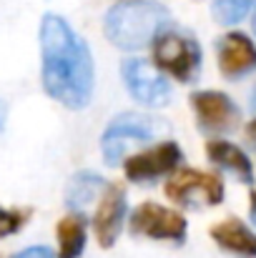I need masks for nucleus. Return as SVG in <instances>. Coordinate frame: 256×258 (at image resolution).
<instances>
[{
  "label": "nucleus",
  "mask_w": 256,
  "mask_h": 258,
  "mask_svg": "<svg viewBox=\"0 0 256 258\" xmlns=\"http://www.w3.org/2000/svg\"><path fill=\"white\" fill-rule=\"evenodd\" d=\"M151 45H153L156 71L169 73L173 81L186 83V86L198 81L201 66H203V53H201V45L191 30L169 23L156 35V40Z\"/></svg>",
  "instance_id": "7ed1b4c3"
},
{
  "label": "nucleus",
  "mask_w": 256,
  "mask_h": 258,
  "mask_svg": "<svg viewBox=\"0 0 256 258\" xmlns=\"http://www.w3.org/2000/svg\"><path fill=\"white\" fill-rule=\"evenodd\" d=\"M254 33H256V13H254Z\"/></svg>",
  "instance_id": "5701e85b"
},
{
  "label": "nucleus",
  "mask_w": 256,
  "mask_h": 258,
  "mask_svg": "<svg viewBox=\"0 0 256 258\" xmlns=\"http://www.w3.org/2000/svg\"><path fill=\"white\" fill-rule=\"evenodd\" d=\"M246 138L251 141V146L256 148V118L251 120V123H249V125H246Z\"/></svg>",
  "instance_id": "aec40b11"
},
{
  "label": "nucleus",
  "mask_w": 256,
  "mask_h": 258,
  "mask_svg": "<svg viewBox=\"0 0 256 258\" xmlns=\"http://www.w3.org/2000/svg\"><path fill=\"white\" fill-rule=\"evenodd\" d=\"M13 258H56V253L50 248H45V246H30V248L15 253Z\"/></svg>",
  "instance_id": "a211bd4d"
},
{
  "label": "nucleus",
  "mask_w": 256,
  "mask_h": 258,
  "mask_svg": "<svg viewBox=\"0 0 256 258\" xmlns=\"http://www.w3.org/2000/svg\"><path fill=\"white\" fill-rule=\"evenodd\" d=\"M249 218H251V223L256 226V188L251 190V196H249Z\"/></svg>",
  "instance_id": "6ab92c4d"
},
{
  "label": "nucleus",
  "mask_w": 256,
  "mask_h": 258,
  "mask_svg": "<svg viewBox=\"0 0 256 258\" xmlns=\"http://www.w3.org/2000/svg\"><path fill=\"white\" fill-rule=\"evenodd\" d=\"M169 123L156 118V115H148V113H121L116 115L103 136H100V153H103V161L108 166H118L123 161V156L128 153L131 146H138V143H151V141H159L169 133Z\"/></svg>",
  "instance_id": "20e7f679"
},
{
  "label": "nucleus",
  "mask_w": 256,
  "mask_h": 258,
  "mask_svg": "<svg viewBox=\"0 0 256 258\" xmlns=\"http://www.w3.org/2000/svg\"><path fill=\"white\" fill-rule=\"evenodd\" d=\"M5 118H8V105L0 100V131L5 128Z\"/></svg>",
  "instance_id": "412c9836"
},
{
  "label": "nucleus",
  "mask_w": 256,
  "mask_h": 258,
  "mask_svg": "<svg viewBox=\"0 0 256 258\" xmlns=\"http://www.w3.org/2000/svg\"><path fill=\"white\" fill-rule=\"evenodd\" d=\"M106 180L98 175V173L93 171H81L76 173L73 178H71V183H68V188H66V206L68 208H73V211H83V206L88 203H93L103 190H106Z\"/></svg>",
  "instance_id": "2eb2a0df"
},
{
  "label": "nucleus",
  "mask_w": 256,
  "mask_h": 258,
  "mask_svg": "<svg viewBox=\"0 0 256 258\" xmlns=\"http://www.w3.org/2000/svg\"><path fill=\"white\" fill-rule=\"evenodd\" d=\"M40 76L53 100L68 110L88 108L95 86L93 55L68 20L56 13H45L40 20Z\"/></svg>",
  "instance_id": "f257e3e1"
},
{
  "label": "nucleus",
  "mask_w": 256,
  "mask_h": 258,
  "mask_svg": "<svg viewBox=\"0 0 256 258\" xmlns=\"http://www.w3.org/2000/svg\"><path fill=\"white\" fill-rule=\"evenodd\" d=\"M166 196L181 208H211L224 201V180L216 173L196 171V168H178L166 180Z\"/></svg>",
  "instance_id": "39448f33"
},
{
  "label": "nucleus",
  "mask_w": 256,
  "mask_h": 258,
  "mask_svg": "<svg viewBox=\"0 0 256 258\" xmlns=\"http://www.w3.org/2000/svg\"><path fill=\"white\" fill-rule=\"evenodd\" d=\"M251 110H256V86H254V90H251Z\"/></svg>",
  "instance_id": "4be33fe9"
},
{
  "label": "nucleus",
  "mask_w": 256,
  "mask_h": 258,
  "mask_svg": "<svg viewBox=\"0 0 256 258\" xmlns=\"http://www.w3.org/2000/svg\"><path fill=\"white\" fill-rule=\"evenodd\" d=\"M58 238V256L56 258H81L88 238V221L83 213H68L56 226Z\"/></svg>",
  "instance_id": "4468645a"
},
{
  "label": "nucleus",
  "mask_w": 256,
  "mask_h": 258,
  "mask_svg": "<svg viewBox=\"0 0 256 258\" xmlns=\"http://www.w3.org/2000/svg\"><path fill=\"white\" fill-rule=\"evenodd\" d=\"M123 218H126V188L121 183H108L93 213V231L100 248H113L116 238L121 236Z\"/></svg>",
  "instance_id": "9b49d317"
},
{
  "label": "nucleus",
  "mask_w": 256,
  "mask_h": 258,
  "mask_svg": "<svg viewBox=\"0 0 256 258\" xmlns=\"http://www.w3.org/2000/svg\"><path fill=\"white\" fill-rule=\"evenodd\" d=\"M121 78L128 88L131 98L143 105L161 108L171 100V86L161 76V71H156V66H151L141 58H131V60L121 63Z\"/></svg>",
  "instance_id": "1a4fd4ad"
},
{
  "label": "nucleus",
  "mask_w": 256,
  "mask_h": 258,
  "mask_svg": "<svg viewBox=\"0 0 256 258\" xmlns=\"http://www.w3.org/2000/svg\"><path fill=\"white\" fill-rule=\"evenodd\" d=\"M191 108L196 115V125L203 136H211L214 141L219 136H229L241 123V110L234 103L231 95L221 90H193L191 93Z\"/></svg>",
  "instance_id": "423d86ee"
},
{
  "label": "nucleus",
  "mask_w": 256,
  "mask_h": 258,
  "mask_svg": "<svg viewBox=\"0 0 256 258\" xmlns=\"http://www.w3.org/2000/svg\"><path fill=\"white\" fill-rule=\"evenodd\" d=\"M128 228H131L133 236H143V238H151V241H169L176 246H183L186 236H188L186 218L178 211L164 208V206L151 203V201L141 203L131 213Z\"/></svg>",
  "instance_id": "0eeeda50"
},
{
  "label": "nucleus",
  "mask_w": 256,
  "mask_h": 258,
  "mask_svg": "<svg viewBox=\"0 0 256 258\" xmlns=\"http://www.w3.org/2000/svg\"><path fill=\"white\" fill-rule=\"evenodd\" d=\"M33 211L30 208H3L0 206V238L15 236L18 231H23V226L30 221Z\"/></svg>",
  "instance_id": "f3484780"
},
{
  "label": "nucleus",
  "mask_w": 256,
  "mask_h": 258,
  "mask_svg": "<svg viewBox=\"0 0 256 258\" xmlns=\"http://www.w3.org/2000/svg\"><path fill=\"white\" fill-rule=\"evenodd\" d=\"M251 8H256V0H214L211 15L219 25H236L251 13Z\"/></svg>",
  "instance_id": "dca6fc26"
},
{
  "label": "nucleus",
  "mask_w": 256,
  "mask_h": 258,
  "mask_svg": "<svg viewBox=\"0 0 256 258\" xmlns=\"http://www.w3.org/2000/svg\"><path fill=\"white\" fill-rule=\"evenodd\" d=\"M219 71L226 81H241L256 71V45L246 33L231 30L216 40Z\"/></svg>",
  "instance_id": "9d476101"
},
{
  "label": "nucleus",
  "mask_w": 256,
  "mask_h": 258,
  "mask_svg": "<svg viewBox=\"0 0 256 258\" xmlns=\"http://www.w3.org/2000/svg\"><path fill=\"white\" fill-rule=\"evenodd\" d=\"M171 13L156 3H118L103 18L106 38L121 50H138L156 40L169 25Z\"/></svg>",
  "instance_id": "f03ea898"
},
{
  "label": "nucleus",
  "mask_w": 256,
  "mask_h": 258,
  "mask_svg": "<svg viewBox=\"0 0 256 258\" xmlns=\"http://www.w3.org/2000/svg\"><path fill=\"white\" fill-rule=\"evenodd\" d=\"M206 158H209L216 168H221L224 173H231L236 180H241V183H246V185L254 183L251 158H249L239 146H234V143H229V141H221V138L209 141V143H206Z\"/></svg>",
  "instance_id": "ddd939ff"
},
{
  "label": "nucleus",
  "mask_w": 256,
  "mask_h": 258,
  "mask_svg": "<svg viewBox=\"0 0 256 258\" xmlns=\"http://www.w3.org/2000/svg\"><path fill=\"white\" fill-rule=\"evenodd\" d=\"M214 243L239 258H256V233L239 218H226L216 226H211Z\"/></svg>",
  "instance_id": "f8f14e48"
},
{
  "label": "nucleus",
  "mask_w": 256,
  "mask_h": 258,
  "mask_svg": "<svg viewBox=\"0 0 256 258\" xmlns=\"http://www.w3.org/2000/svg\"><path fill=\"white\" fill-rule=\"evenodd\" d=\"M181 163H183L181 146L176 141H161L153 148L128 156L123 163V171L131 183L146 185V183H156L159 178H164L169 173H176L181 168Z\"/></svg>",
  "instance_id": "6e6552de"
}]
</instances>
